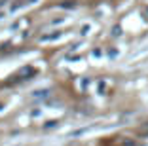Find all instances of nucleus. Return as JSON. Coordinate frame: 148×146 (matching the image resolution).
<instances>
[{"label":"nucleus","mask_w":148,"mask_h":146,"mask_svg":"<svg viewBox=\"0 0 148 146\" xmlns=\"http://www.w3.org/2000/svg\"><path fill=\"white\" fill-rule=\"evenodd\" d=\"M34 72H36V70L32 69V66H29V64H27V66H23L21 70H17V72H15L12 78H10V82L13 84L15 80H19V82H23V80H29V78L34 76Z\"/></svg>","instance_id":"f257e3e1"},{"label":"nucleus","mask_w":148,"mask_h":146,"mask_svg":"<svg viewBox=\"0 0 148 146\" xmlns=\"http://www.w3.org/2000/svg\"><path fill=\"white\" fill-rule=\"evenodd\" d=\"M123 146H135V144H133L131 141H125V142H123Z\"/></svg>","instance_id":"f03ea898"}]
</instances>
